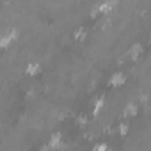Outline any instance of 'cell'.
I'll return each mask as SVG.
<instances>
[{
	"instance_id": "cell-1",
	"label": "cell",
	"mask_w": 151,
	"mask_h": 151,
	"mask_svg": "<svg viewBox=\"0 0 151 151\" xmlns=\"http://www.w3.org/2000/svg\"><path fill=\"white\" fill-rule=\"evenodd\" d=\"M149 62H151V60H149ZM132 75H133V73H132ZM128 77H130V75H126L124 71H114L110 77H109V80H107L109 89H119V87L126 86Z\"/></svg>"
},
{
	"instance_id": "cell-2",
	"label": "cell",
	"mask_w": 151,
	"mask_h": 151,
	"mask_svg": "<svg viewBox=\"0 0 151 151\" xmlns=\"http://www.w3.org/2000/svg\"><path fill=\"white\" fill-rule=\"evenodd\" d=\"M62 144H64V133L59 132V130H57V132H52V133L48 135V139H46V146H48L52 151L60 149Z\"/></svg>"
},
{
	"instance_id": "cell-3",
	"label": "cell",
	"mask_w": 151,
	"mask_h": 151,
	"mask_svg": "<svg viewBox=\"0 0 151 151\" xmlns=\"http://www.w3.org/2000/svg\"><path fill=\"white\" fill-rule=\"evenodd\" d=\"M117 6V0H100L98 4V14H110Z\"/></svg>"
},
{
	"instance_id": "cell-4",
	"label": "cell",
	"mask_w": 151,
	"mask_h": 151,
	"mask_svg": "<svg viewBox=\"0 0 151 151\" xmlns=\"http://www.w3.org/2000/svg\"><path fill=\"white\" fill-rule=\"evenodd\" d=\"M41 69H43V66H41L39 60H30V62H27L25 68H23V71H25L27 77H36V75L41 73Z\"/></svg>"
},
{
	"instance_id": "cell-5",
	"label": "cell",
	"mask_w": 151,
	"mask_h": 151,
	"mask_svg": "<svg viewBox=\"0 0 151 151\" xmlns=\"http://www.w3.org/2000/svg\"><path fill=\"white\" fill-rule=\"evenodd\" d=\"M110 149V146L107 144V142H98V144H94V147H93V151H109Z\"/></svg>"
}]
</instances>
